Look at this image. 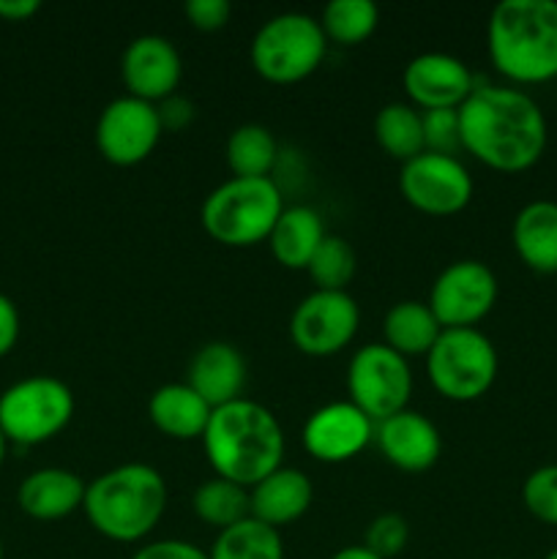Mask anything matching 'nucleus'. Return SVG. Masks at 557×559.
<instances>
[{
	"label": "nucleus",
	"mask_w": 557,
	"mask_h": 559,
	"mask_svg": "<svg viewBox=\"0 0 557 559\" xmlns=\"http://www.w3.org/2000/svg\"><path fill=\"white\" fill-rule=\"evenodd\" d=\"M311 500H315V486L309 475L284 464L249 489L251 516L273 530H282L306 516Z\"/></svg>",
	"instance_id": "6ab92c4d"
},
{
	"label": "nucleus",
	"mask_w": 557,
	"mask_h": 559,
	"mask_svg": "<svg viewBox=\"0 0 557 559\" xmlns=\"http://www.w3.org/2000/svg\"><path fill=\"white\" fill-rule=\"evenodd\" d=\"M322 33L339 47H355L380 25V9L371 0H331L320 16Z\"/></svg>",
	"instance_id": "c85d7f7f"
},
{
	"label": "nucleus",
	"mask_w": 557,
	"mask_h": 559,
	"mask_svg": "<svg viewBox=\"0 0 557 559\" xmlns=\"http://www.w3.org/2000/svg\"><path fill=\"white\" fill-rule=\"evenodd\" d=\"M399 191L404 202L429 216H453L473 200V175L457 156L424 151L402 164Z\"/></svg>",
	"instance_id": "9b49d317"
},
{
	"label": "nucleus",
	"mask_w": 557,
	"mask_h": 559,
	"mask_svg": "<svg viewBox=\"0 0 557 559\" xmlns=\"http://www.w3.org/2000/svg\"><path fill=\"white\" fill-rule=\"evenodd\" d=\"M169 489L156 467L142 462L120 464L93 478L85 489L87 522L115 544L147 538L167 511Z\"/></svg>",
	"instance_id": "20e7f679"
},
{
	"label": "nucleus",
	"mask_w": 557,
	"mask_h": 559,
	"mask_svg": "<svg viewBox=\"0 0 557 559\" xmlns=\"http://www.w3.org/2000/svg\"><path fill=\"white\" fill-rule=\"evenodd\" d=\"M38 9H42L38 0H0V16L11 22L31 20Z\"/></svg>",
	"instance_id": "4c0bfd02"
},
{
	"label": "nucleus",
	"mask_w": 557,
	"mask_h": 559,
	"mask_svg": "<svg viewBox=\"0 0 557 559\" xmlns=\"http://www.w3.org/2000/svg\"><path fill=\"white\" fill-rule=\"evenodd\" d=\"M410 544V522L402 513H380L371 519L364 533V546L380 559H393L402 555Z\"/></svg>",
	"instance_id": "2f4dec72"
},
{
	"label": "nucleus",
	"mask_w": 557,
	"mask_h": 559,
	"mask_svg": "<svg viewBox=\"0 0 557 559\" xmlns=\"http://www.w3.org/2000/svg\"><path fill=\"white\" fill-rule=\"evenodd\" d=\"M211 559H284V540L278 530L257 522L254 516L222 530L213 540Z\"/></svg>",
	"instance_id": "bb28decb"
},
{
	"label": "nucleus",
	"mask_w": 557,
	"mask_h": 559,
	"mask_svg": "<svg viewBox=\"0 0 557 559\" xmlns=\"http://www.w3.org/2000/svg\"><path fill=\"white\" fill-rule=\"evenodd\" d=\"M120 76L129 96L158 104L175 96L183 76V60L167 36L145 33L137 36L120 58Z\"/></svg>",
	"instance_id": "dca6fc26"
},
{
	"label": "nucleus",
	"mask_w": 557,
	"mask_h": 559,
	"mask_svg": "<svg viewBox=\"0 0 557 559\" xmlns=\"http://www.w3.org/2000/svg\"><path fill=\"white\" fill-rule=\"evenodd\" d=\"M375 442V420L353 402H328L304 424V448L322 464H342Z\"/></svg>",
	"instance_id": "4468645a"
},
{
	"label": "nucleus",
	"mask_w": 557,
	"mask_h": 559,
	"mask_svg": "<svg viewBox=\"0 0 557 559\" xmlns=\"http://www.w3.org/2000/svg\"><path fill=\"white\" fill-rule=\"evenodd\" d=\"M360 309L347 289H315L289 314V338L311 358L339 355L355 338Z\"/></svg>",
	"instance_id": "9d476101"
},
{
	"label": "nucleus",
	"mask_w": 557,
	"mask_h": 559,
	"mask_svg": "<svg viewBox=\"0 0 557 559\" xmlns=\"http://www.w3.org/2000/svg\"><path fill=\"white\" fill-rule=\"evenodd\" d=\"M74 393L58 377H25L0 396V429L16 445H38L58 437L74 418Z\"/></svg>",
	"instance_id": "6e6552de"
},
{
	"label": "nucleus",
	"mask_w": 557,
	"mask_h": 559,
	"mask_svg": "<svg viewBox=\"0 0 557 559\" xmlns=\"http://www.w3.org/2000/svg\"><path fill=\"white\" fill-rule=\"evenodd\" d=\"M183 14L191 27L202 33L222 31L233 16V3L229 0H186Z\"/></svg>",
	"instance_id": "72a5a7b5"
},
{
	"label": "nucleus",
	"mask_w": 557,
	"mask_h": 559,
	"mask_svg": "<svg viewBox=\"0 0 557 559\" xmlns=\"http://www.w3.org/2000/svg\"><path fill=\"white\" fill-rule=\"evenodd\" d=\"M522 502L530 516L557 527V464H544L524 478Z\"/></svg>",
	"instance_id": "7c9ffc66"
},
{
	"label": "nucleus",
	"mask_w": 557,
	"mask_h": 559,
	"mask_svg": "<svg viewBox=\"0 0 557 559\" xmlns=\"http://www.w3.org/2000/svg\"><path fill=\"white\" fill-rule=\"evenodd\" d=\"M486 52L517 85L557 80V0H500L486 22Z\"/></svg>",
	"instance_id": "7ed1b4c3"
},
{
	"label": "nucleus",
	"mask_w": 557,
	"mask_h": 559,
	"mask_svg": "<svg viewBox=\"0 0 557 559\" xmlns=\"http://www.w3.org/2000/svg\"><path fill=\"white\" fill-rule=\"evenodd\" d=\"M202 448L216 478L251 489L282 467L287 440L276 415L244 396L213 409Z\"/></svg>",
	"instance_id": "f03ea898"
},
{
	"label": "nucleus",
	"mask_w": 557,
	"mask_h": 559,
	"mask_svg": "<svg viewBox=\"0 0 557 559\" xmlns=\"http://www.w3.org/2000/svg\"><path fill=\"white\" fill-rule=\"evenodd\" d=\"M424 118V145L431 153L457 156L462 151V134H459V109H426Z\"/></svg>",
	"instance_id": "473e14b6"
},
{
	"label": "nucleus",
	"mask_w": 557,
	"mask_h": 559,
	"mask_svg": "<svg viewBox=\"0 0 557 559\" xmlns=\"http://www.w3.org/2000/svg\"><path fill=\"white\" fill-rule=\"evenodd\" d=\"M87 484L63 467H44L27 475L16 491V502L27 516L38 522H58L80 511Z\"/></svg>",
	"instance_id": "aec40b11"
},
{
	"label": "nucleus",
	"mask_w": 557,
	"mask_h": 559,
	"mask_svg": "<svg viewBox=\"0 0 557 559\" xmlns=\"http://www.w3.org/2000/svg\"><path fill=\"white\" fill-rule=\"evenodd\" d=\"M355 265L358 260H355L353 246L339 235H325L306 271L315 282V289H347L355 276Z\"/></svg>",
	"instance_id": "c756f323"
},
{
	"label": "nucleus",
	"mask_w": 557,
	"mask_h": 559,
	"mask_svg": "<svg viewBox=\"0 0 557 559\" xmlns=\"http://www.w3.org/2000/svg\"><path fill=\"white\" fill-rule=\"evenodd\" d=\"M544 559H557V549H552V551H549V555H546Z\"/></svg>",
	"instance_id": "a19ab883"
},
{
	"label": "nucleus",
	"mask_w": 557,
	"mask_h": 559,
	"mask_svg": "<svg viewBox=\"0 0 557 559\" xmlns=\"http://www.w3.org/2000/svg\"><path fill=\"white\" fill-rule=\"evenodd\" d=\"M500 358L478 328H446L426 355V374L448 402L467 404L495 385Z\"/></svg>",
	"instance_id": "0eeeda50"
},
{
	"label": "nucleus",
	"mask_w": 557,
	"mask_h": 559,
	"mask_svg": "<svg viewBox=\"0 0 557 559\" xmlns=\"http://www.w3.org/2000/svg\"><path fill=\"white\" fill-rule=\"evenodd\" d=\"M495 559H508V557H495Z\"/></svg>",
	"instance_id": "37998d69"
},
{
	"label": "nucleus",
	"mask_w": 557,
	"mask_h": 559,
	"mask_svg": "<svg viewBox=\"0 0 557 559\" xmlns=\"http://www.w3.org/2000/svg\"><path fill=\"white\" fill-rule=\"evenodd\" d=\"M186 385L194 388L213 409L244 399L246 358L235 344L208 342L186 366Z\"/></svg>",
	"instance_id": "a211bd4d"
},
{
	"label": "nucleus",
	"mask_w": 557,
	"mask_h": 559,
	"mask_svg": "<svg viewBox=\"0 0 557 559\" xmlns=\"http://www.w3.org/2000/svg\"><path fill=\"white\" fill-rule=\"evenodd\" d=\"M131 559H211L208 551H202L200 546L189 544V540H153V544L140 546Z\"/></svg>",
	"instance_id": "f704fd0d"
},
{
	"label": "nucleus",
	"mask_w": 557,
	"mask_h": 559,
	"mask_svg": "<svg viewBox=\"0 0 557 559\" xmlns=\"http://www.w3.org/2000/svg\"><path fill=\"white\" fill-rule=\"evenodd\" d=\"M331 559H380V557L371 555V551L360 544V546H344V549H339Z\"/></svg>",
	"instance_id": "58836bf2"
},
{
	"label": "nucleus",
	"mask_w": 557,
	"mask_h": 559,
	"mask_svg": "<svg viewBox=\"0 0 557 559\" xmlns=\"http://www.w3.org/2000/svg\"><path fill=\"white\" fill-rule=\"evenodd\" d=\"M325 235L320 211L311 205H293L284 207L265 243L271 246V254L278 265L289 271H306Z\"/></svg>",
	"instance_id": "5701e85b"
},
{
	"label": "nucleus",
	"mask_w": 557,
	"mask_h": 559,
	"mask_svg": "<svg viewBox=\"0 0 557 559\" xmlns=\"http://www.w3.org/2000/svg\"><path fill=\"white\" fill-rule=\"evenodd\" d=\"M164 129L156 104L134 96H118L102 109L96 120V147L115 167H134L156 151Z\"/></svg>",
	"instance_id": "ddd939ff"
},
{
	"label": "nucleus",
	"mask_w": 557,
	"mask_h": 559,
	"mask_svg": "<svg viewBox=\"0 0 557 559\" xmlns=\"http://www.w3.org/2000/svg\"><path fill=\"white\" fill-rule=\"evenodd\" d=\"M213 407L186 382H167L156 388L147 399V418L162 431L164 437L173 440H202L211 420Z\"/></svg>",
	"instance_id": "412c9836"
},
{
	"label": "nucleus",
	"mask_w": 557,
	"mask_h": 559,
	"mask_svg": "<svg viewBox=\"0 0 557 559\" xmlns=\"http://www.w3.org/2000/svg\"><path fill=\"white\" fill-rule=\"evenodd\" d=\"M191 508H194L197 519L213 530H227L233 524L244 522L251 516L249 511V489L224 480L213 475L211 480L197 486L194 497H191Z\"/></svg>",
	"instance_id": "cd10ccee"
},
{
	"label": "nucleus",
	"mask_w": 557,
	"mask_h": 559,
	"mask_svg": "<svg viewBox=\"0 0 557 559\" xmlns=\"http://www.w3.org/2000/svg\"><path fill=\"white\" fill-rule=\"evenodd\" d=\"M375 140L382 147V153L402 164L424 153L426 145L420 109H415L410 102H391L380 107L375 115Z\"/></svg>",
	"instance_id": "393cba45"
},
{
	"label": "nucleus",
	"mask_w": 557,
	"mask_h": 559,
	"mask_svg": "<svg viewBox=\"0 0 557 559\" xmlns=\"http://www.w3.org/2000/svg\"><path fill=\"white\" fill-rule=\"evenodd\" d=\"M0 559H3V540H0Z\"/></svg>",
	"instance_id": "79ce46f5"
},
{
	"label": "nucleus",
	"mask_w": 557,
	"mask_h": 559,
	"mask_svg": "<svg viewBox=\"0 0 557 559\" xmlns=\"http://www.w3.org/2000/svg\"><path fill=\"white\" fill-rule=\"evenodd\" d=\"M349 402L369 415L375 424L407 409L413 396V371L410 360L393 353L388 344L375 342L355 349L347 366Z\"/></svg>",
	"instance_id": "1a4fd4ad"
},
{
	"label": "nucleus",
	"mask_w": 557,
	"mask_h": 559,
	"mask_svg": "<svg viewBox=\"0 0 557 559\" xmlns=\"http://www.w3.org/2000/svg\"><path fill=\"white\" fill-rule=\"evenodd\" d=\"M16 338H20V311L9 295L0 293V358L14 349Z\"/></svg>",
	"instance_id": "e433bc0d"
},
{
	"label": "nucleus",
	"mask_w": 557,
	"mask_h": 559,
	"mask_svg": "<svg viewBox=\"0 0 557 559\" xmlns=\"http://www.w3.org/2000/svg\"><path fill=\"white\" fill-rule=\"evenodd\" d=\"M440 333L442 325L424 300H399L382 317V344L407 360L426 358Z\"/></svg>",
	"instance_id": "b1692460"
},
{
	"label": "nucleus",
	"mask_w": 557,
	"mask_h": 559,
	"mask_svg": "<svg viewBox=\"0 0 557 559\" xmlns=\"http://www.w3.org/2000/svg\"><path fill=\"white\" fill-rule=\"evenodd\" d=\"M462 151L497 173L517 175L544 158L549 126L541 104L522 87L475 85L459 107Z\"/></svg>",
	"instance_id": "f257e3e1"
},
{
	"label": "nucleus",
	"mask_w": 557,
	"mask_h": 559,
	"mask_svg": "<svg viewBox=\"0 0 557 559\" xmlns=\"http://www.w3.org/2000/svg\"><path fill=\"white\" fill-rule=\"evenodd\" d=\"M158 109V120H162V129L164 131H183L186 126L194 120V104L183 96H169L164 102L156 104Z\"/></svg>",
	"instance_id": "c9c22d12"
},
{
	"label": "nucleus",
	"mask_w": 557,
	"mask_h": 559,
	"mask_svg": "<svg viewBox=\"0 0 557 559\" xmlns=\"http://www.w3.org/2000/svg\"><path fill=\"white\" fill-rule=\"evenodd\" d=\"M328 38L317 16L304 11H284L271 16L254 33L249 47L251 66L273 85H293L322 66Z\"/></svg>",
	"instance_id": "423d86ee"
},
{
	"label": "nucleus",
	"mask_w": 557,
	"mask_h": 559,
	"mask_svg": "<svg viewBox=\"0 0 557 559\" xmlns=\"http://www.w3.org/2000/svg\"><path fill=\"white\" fill-rule=\"evenodd\" d=\"M511 243L530 271L557 276V202H528L513 216Z\"/></svg>",
	"instance_id": "4be33fe9"
},
{
	"label": "nucleus",
	"mask_w": 557,
	"mask_h": 559,
	"mask_svg": "<svg viewBox=\"0 0 557 559\" xmlns=\"http://www.w3.org/2000/svg\"><path fill=\"white\" fill-rule=\"evenodd\" d=\"M224 156L233 178H271L278 158V142L262 123H244L227 136Z\"/></svg>",
	"instance_id": "a878e982"
},
{
	"label": "nucleus",
	"mask_w": 557,
	"mask_h": 559,
	"mask_svg": "<svg viewBox=\"0 0 557 559\" xmlns=\"http://www.w3.org/2000/svg\"><path fill=\"white\" fill-rule=\"evenodd\" d=\"M475 76L464 60L448 52L415 55L402 74V87L410 104L426 109H459L475 91Z\"/></svg>",
	"instance_id": "2eb2a0df"
},
{
	"label": "nucleus",
	"mask_w": 557,
	"mask_h": 559,
	"mask_svg": "<svg viewBox=\"0 0 557 559\" xmlns=\"http://www.w3.org/2000/svg\"><path fill=\"white\" fill-rule=\"evenodd\" d=\"M375 442L386 462L402 473H426L442 453L440 429L410 407L375 424Z\"/></svg>",
	"instance_id": "f3484780"
},
{
	"label": "nucleus",
	"mask_w": 557,
	"mask_h": 559,
	"mask_svg": "<svg viewBox=\"0 0 557 559\" xmlns=\"http://www.w3.org/2000/svg\"><path fill=\"white\" fill-rule=\"evenodd\" d=\"M284 213L282 191L273 178H229L205 197L202 229L216 243L249 249L268 240Z\"/></svg>",
	"instance_id": "39448f33"
},
{
	"label": "nucleus",
	"mask_w": 557,
	"mask_h": 559,
	"mask_svg": "<svg viewBox=\"0 0 557 559\" xmlns=\"http://www.w3.org/2000/svg\"><path fill=\"white\" fill-rule=\"evenodd\" d=\"M500 282L481 260H457L442 267L429 289V309L446 328H475L497 304Z\"/></svg>",
	"instance_id": "f8f14e48"
},
{
	"label": "nucleus",
	"mask_w": 557,
	"mask_h": 559,
	"mask_svg": "<svg viewBox=\"0 0 557 559\" xmlns=\"http://www.w3.org/2000/svg\"><path fill=\"white\" fill-rule=\"evenodd\" d=\"M5 435H3V429H0V464H3V459H5Z\"/></svg>",
	"instance_id": "ea45409f"
}]
</instances>
